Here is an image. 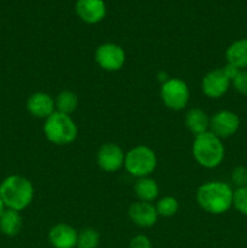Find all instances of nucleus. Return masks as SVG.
Returning <instances> with one entry per match:
<instances>
[{
	"label": "nucleus",
	"instance_id": "obj_1",
	"mask_svg": "<svg viewBox=\"0 0 247 248\" xmlns=\"http://www.w3.org/2000/svg\"><path fill=\"white\" fill-rule=\"evenodd\" d=\"M234 190L229 184L219 181L206 182L196 191V202L210 215H223L232 206Z\"/></svg>",
	"mask_w": 247,
	"mask_h": 248
},
{
	"label": "nucleus",
	"instance_id": "obj_2",
	"mask_svg": "<svg viewBox=\"0 0 247 248\" xmlns=\"http://www.w3.org/2000/svg\"><path fill=\"white\" fill-rule=\"evenodd\" d=\"M0 198L9 210H26L34 199L33 183L19 174H11L0 183Z\"/></svg>",
	"mask_w": 247,
	"mask_h": 248
},
{
	"label": "nucleus",
	"instance_id": "obj_3",
	"mask_svg": "<svg viewBox=\"0 0 247 248\" xmlns=\"http://www.w3.org/2000/svg\"><path fill=\"white\" fill-rule=\"evenodd\" d=\"M191 153L195 161L201 167L212 170L219 166L224 160L225 149L222 140L211 131L195 136Z\"/></svg>",
	"mask_w": 247,
	"mask_h": 248
},
{
	"label": "nucleus",
	"instance_id": "obj_4",
	"mask_svg": "<svg viewBox=\"0 0 247 248\" xmlns=\"http://www.w3.org/2000/svg\"><path fill=\"white\" fill-rule=\"evenodd\" d=\"M44 135L56 145H69L77 140V126L72 116L55 111L44 123Z\"/></svg>",
	"mask_w": 247,
	"mask_h": 248
},
{
	"label": "nucleus",
	"instance_id": "obj_5",
	"mask_svg": "<svg viewBox=\"0 0 247 248\" xmlns=\"http://www.w3.org/2000/svg\"><path fill=\"white\" fill-rule=\"evenodd\" d=\"M157 165V157L154 150L147 145H137L125 154L126 171L136 178L149 177L155 171Z\"/></svg>",
	"mask_w": 247,
	"mask_h": 248
},
{
	"label": "nucleus",
	"instance_id": "obj_6",
	"mask_svg": "<svg viewBox=\"0 0 247 248\" xmlns=\"http://www.w3.org/2000/svg\"><path fill=\"white\" fill-rule=\"evenodd\" d=\"M160 97L165 106L174 111L185 108L190 99V90L185 81L178 78H170L161 85Z\"/></svg>",
	"mask_w": 247,
	"mask_h": 248
},
{
	"label": "nucleus",
	"instance_id": "obj_7",
	"mask_svg": "<svg viewBox=\"0 0 247 248\" xmlns=\"http://www.w3.org/2000/svg\"><path fill=\"white\" fill-rule=\"evenodd\" d=\"M94 60L102 69L107 72H116L125 64L126 53L118 44L104 43L97 47Z\"/></svg>",
	"mask_w": 247,
	"mask_h": 248
},
{
	"label": "nucleus",
	"instance_id": "obj_8",
	"mask_svg": "<svg viewBox=\"0 0 247 248\" xmlns=\"http://www.w3.org/2000/svg\"><path fill=\"white\" fill-rule=\"evenodd\" d=\"M239 128L240 118L234 111L220 110L210 118V131L220 140L234 136Z\"/></svg>",
	"mask_w": 247,
	"mask_h": 248
},
{
	"label": "nucleus",
	"instance_id": "obj_9",
	"mask_svg": "<svg viewBox=\"0 0 247 248\" xmlns=\"http://www.w3.org/2000/svg\"><path fill=\"white\" fill-rule=\"evenodd\" d=\"M125 154L120 145L106 143L97 152V164L104 172H116L124 166Z\"/></svg>",
	"mask_w": 247,
	"mask_h": 248
},
{
	"label": "nucleus",
	"instance_id": "obj_10",
	"mask_svg": "<svg viewBox=\"0 0 247 248\" xmlns=\"http://www.w3.org/2000/svg\"><path fill=\"white\" fill-rule=\"evenodd\" d=\"M230 85H232L230 79L223 72V68H219V69L211 70L203 77L201 89L206 97L217 99L227 93Z\"/></svg>",
	"mask_w": 247,
	"mask_h": 248
},
{
	"label": "nucleus",
	"instance_id": "obj_11",
	"mask_svg": "<svg viewBox=\"0 0 247 248\" xmlns=\"http://www.w3.org/2000/svg\"><path fill=\"white\" fill-rule=\"evenodd\" d=\"M128 217L131 222L139 228H152L156 224L157 215L156 207L152 202L136 201L128 207Z\"/></svg>",
	"mask_w": 247,
	"mask_h": 248
},
{
	"label": "nucleus",
	"instance_id": "obj_12",
	"mask_svg": "<svg viewBox=\"0 0 247 248\" xmlns=\"http://www.w3.org/2000/svg\"><path fill=\"white\" fill-rule=\"evenodd\" d=\"M75 12L85 23L97 24L106 17L107 6L103 0H77Z\"/></svg>",
	"mask_w": 247,
	"mask_h": 248
},
{
	"label": "nucleus",
	"instance_id": "obj_13",
	"mask_svg": "<svg viewBox=\"0 0 247 248\" xmlns=\"http://www.w3.org/2000/svg\"><path fill=\"white\" fill-rule=\"evenodd\" d=\"M26 108L34 118L46 120L56 111L55 99L45 92H35L28 97L26 102Z\"/></svg>",
	"mask_w": 247,
	"mask_h": 248
},
{
	"label": "nucleus",
	"instance_id": "obj_14",
	"mask_svg": "<svg viewBox=\"0 0 247 248\" xmlns=\"http://www.w3.org/2000/svg\"><path fill=\"white\" fill-rule=\"evenodd\" d=\"M48 241L53 248H75L77 242V232L72 225L58 223L48 232Z\"/></svg>",
	"mask_w": 247,
	"mask_h": 248
},
{
	"label": "nucleus",
	"instance_id": "obj_15",
	"mask_svg": "<svg viewBox=\"0 0 247 248\" xmlns=\"http://www.w3.org/2000/svg\"><path fill=\"white\" fill-rule=\"evenodd\" d=\"M225 60L229 64L235 65L240 70L247 68V38L239 39L228 46L225 51Z\"/></svg>",
	"mask_w": 247,
	"mask_h": 248
},
{
	"label": "nucleus",
	"instance_id": "obj_16",
	"mask_svg": "<svg viewBox=\"0 0 247 248\" xmlns=\"http://www.w3.org/2000/svg\"><path fill=\"white\" fill-rule=\"evenodd\" d=\"M185 126L194 136L210 131V116L205 110L193 108L185 115Z\"/></svg>",
	"mask_w": 247,
	"mask_h": 248
},
{
	"label": "nucleus",
	"instance_id": "obj_17",
	"mask_svg": "<svg viewBox=\"0 0 247 248\" xmlns=\"http://www.w3.org/2000/svg\"><path fill=\"white\" fill-rule=\"evenodd\" d=\"M23 227V219L21 213L6 208L0 217V232L7 237H14L19 234Z\"/></svg>",
	"mask_w": 247,
	"mask_h": 248
},
{
	"label": "nucleus",
	"instance_id": "obj_18",
	"mask_svg": "<svg viewBox=\"0 0 247 248\" xmlns=\"http://www.w3.org/2000/svg\"><path fill=\"white\" fill-rule=\"evenodd\" d=\"M133 191L139 201L153 202L159 196V186L156 181L150 177L138 178L133 186Z\"/></svg>",
	"mask_w": 247,
	"mask_h": 248
},
{
	"label": "nucleus",
	"instance_id": "obj_19",
	"mask_svg": "<svg viewBox=\"0 0 247 248\" xmlns=\"http://www.w3.org/2000/svg\"><path fill=\"white\" fill-rule=\"evenodd\" d=\"M55 104L56 111L70 115V114H73L77 109L79 98H77V93H74L73 91L64 90V91H61L57 94L55 99Z\"/></svg>",
	"mask_w": 247,
	"mask_h": 248
},
{
	"label": "nucleus",
	"instance_id": "obj_20",
	"mask_svg": "<svg viewBox=\"0 0 247 248\" xmlns=\"http://www.w3.org/2000/svg\"><path fill=\"white\" fill-rule=\"evenodd\" d=\"M99 241L101 236L94 228H84L77 232V248H97Z\"/></svg>",
	"mask_w": 247,
	"mask_h": 248
},
{
	"label": "nucleus",
	"instance_id": "obj_21",
	"mask_svg": "<svg viewBox=\"0 0 247 248\" xmlns=\"http://www.w3.org/2000/svg\"><path fill=\"white\" fill-rule=\"evenodd\" d=\"M157 215L161 217H172L179 210V202L173 196H164L156 203Z\"/></svg>",
	"mask_w": 247,
	"mask_h": 248
},
{
	"label": "nucleus",
	"instance_id": "obj_22",
	"mask_svg": "<svg viewBox=\"0 0 247 248\" xmlns=\"http://www.w3.org/2000/svg\"><path fill=\"white\" fill-rule=\"evenodd\" d=\"M232 206L241 215L247 216V186L236 188L232 195Z\"/></svg>",
	"mask_w": 247,
	"mask_h": 248
},
{
	"label": "nucleus",
	"instance_id": "obj_23",
	"mask_svg": "<svg viewBox=\"0 0 247 248\" xmlns=\"http://www.w3.org/2000/svg\"><path fill=\"white\" fill-rule=\"evenodd\" d=\"M232 85L237 93L247 97V70H240L236 77L232 80Z\"/></svg>",
	"mask_w": 247,
	"mask_h": 248
},
{
	"label": "nucleus",
	"instance_id": "obj_24",
	"mask_svg": "<svg viewBox=\"0 0 247 248\" xmlns=\"http://www.w3.org/2000/svg\"><path fill=\"white\" fill-rule=\"evenodd\" d=\"M232 182L236 188L247 186V167L236 166L232 172Z\"/></svg>",
	"mask_w": 247,
	"mask_h": 248
},
{
	"label": "nucleus",
	"instance_id": "obj_25",
	"mask_svg": "<svg viewBox=\"0 0 247 248\" xmlns=\"http://www.w3.org/2000/svg\"><path fill=\"white\" fill-rule=\"evenodd\" d=\"M128 248H153V245L145 235H137L131 239Z\"/></svg>",
	"mask_w": 247,
	"mask_h": 248
},
{
	"label": "nucleus",
	"instance_id": "obj_26",
	"mask_svg": "<svg viewBox=\"0 0 247 248\" xmlns=\"http://www.w3.org/2000/svg\"><path fill=\"white\" fill-rule=\"evenodd\" d=\"M223 72L225 73V75H227V77L230 79V81H232V80L234 79L235 77H236L237 73L240 72V69H239V68L235 67V65L227 63V64H225L224 67H223Z\"/></svg>",
	"mask_w": 247,
	"mask_h": 248
},
{
	"label": "nucleus",
	"instance_id": "obj_27",
	"mask_svg": "<svg viewBox=\"0 0 247 248\" xmlns=\"http://www.w3.org/2000/svg\"><path fill=\"white\" fill-rule=\"evenodd\" d=\"M169 79H170V78H167L166 73H164V72L159 73V80H160V82H161V85L164 84V82H166Z\"/></svg>",
	"mask_w": 247,
	"mask_h": 248
},
{
	"label": "nucleus",
	"instance_id": "obj_28",
	"mask_svg": "<svg viewBox=\"0 0 247 248\" xmlns=\"http://www.w3.org/2000/svg\"><path fill=\"white\" fill-rule=\"evenodd\" d=\"M5 210H6V206H5L4 201H2L1 198H0V217H1L2 213L5 212Z\"/></svg>",
	"mask_w": 247,
	"mask_h": 248
}]
</instances>
